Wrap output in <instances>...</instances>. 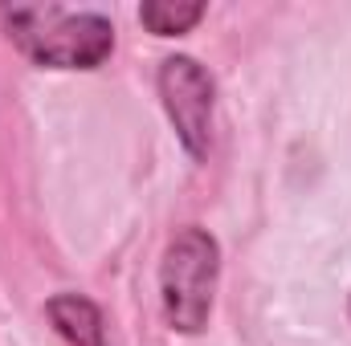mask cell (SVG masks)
<instances>
[{"mask_svg": "<svg viewBox=\"0 0 351 346\" xmlns=\"http://www.w3.org/2000/svg\"><path fill=\"white\" fill-rule=\"evenodd\" d=\"M16 49L49 70H98L114 53V25L102 12L62 4H12L0 12Z\"/></svg>", "mask_w": 351, "mask_h": 346, "instance_id": "1", "label": "cell"}, {"mask_svg": "<svg viewBox=\"0 0 351 346\" xmlns=\"http://www.w3.org/2000/svg\"><path fill=\"white\" fill-rule=\"evenodd\" d=\"M221 281V245L208 228H180L160 261V306L176 334H200L213 318Z\"/></svg>", "mask_w": 351, "mask_h": 346, "instance_id": "2", "label": "cell"}, {"mask_svg": "<svg viewBox=\"0 0 351 346\" xmlns=\"http://www.w3.org/2000/svg\"><path fill=\"white\" fill-rule=\"evenodd\" d=\"M156 86H160V102L172 118L180 147L192 159H204L208 143H213V110H217V86H213L208 70L196 57L176 53V57L160 62Z\"/></svg>", "mask_w": 351, "mask_h": 346, "instance_id": "3", "label": "cell"}, {"mask_svg": "<svg viewBox=\"0 0 351 346\" xmlns=\"http://www.w3.org/2000/svg\"><path fill=\"white\" fill-rule=\"evenodd\" d=\"M45 318L70 346H106L102 310L86 293H53L45 302Z\"/></svg>", "mask_w": 351, "mask_h": 346, "instance_id": "4", "label": "cell"}, {"mask_svg": "<svg viewBox=\"0 0 351 346\" xmlns=\"http://www.w3.org/2000/svg\"><path fill=\"white\" fill-rule=\"evenodd\" d=\"M139 21L156 37H184L204 21V4L200 0H147L139 8Z\"/></svg>", "mask_w": 351, "mask_h": 346, "instance_id": "5", "label": "cell"}, {"mask_svg": "<svg viewBox=\"0 0 351 346\" xmlns=\"http://www.w3.org/2000/svg\"><path fill=\"white\" fill-rule=\"evenodd\" d=\"M348 318H351V302H348Z\"/></svg>", "mask_w": 351, "mask_h": 346, "instance_id": "6", "label": "cell"}]
</instances>
